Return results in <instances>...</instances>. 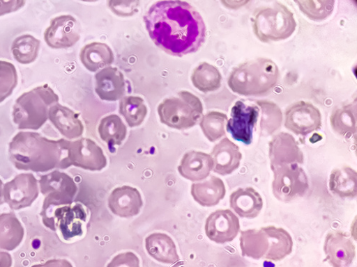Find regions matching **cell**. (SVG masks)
Wrapping results in <instances>:
<instances>
[{
    "mask_svg": "<svg viewBox=\"0 0 357 267\" xmlns=\"http://www.w3.org/2000/svg\"><path fill=\"white\" fill-rule=\"evenodd\" d=\"M96 92L103 101L122 99L126 92L123 74L116 67L104 68L96 74Z\"/></svg>",
    "mask_w": 357,
    "mask_h": 267,
    "instance_id": "d6986e66",
    "label": "cell"
},
{
    "mask_svg": "<svg viewBox=\"0 0 357 267\" xmlns=\"http://www.w3.org/2000/svg\"><path fill=\"white\" fill-rule=\"evenodd\" d=\"M144 21L153 42L172 56L197 52L206 40V25L201 15L190 3L181 0L155 3Z\"/></svg>",
    "mask_w": 357,
    "mask_h": 267,
    "instance_id": "6da1fadb",
    "label": "cell"
},
{
    "mask_svg": "<svg viewBox=\"0 0 357 267\" xmlns=\"http://www.w3.org/2000/svg\"><path fill=\"white\" fill-rule=\"evenodd\" d=\"M284 127L296 135L306 136L321 129V112L310 102L295 103L285 112Z\"/></svg>",
    "mask_w": 357,
    "mask_h": 267,
    "instance_id": "7c38bea8",
    "label": "cell"
},
{
    "mask_svg": "<svg viewBox=\"0 0 357 267\" xmlns=\"http://www.w3.org/2000/svg\"><path fill=\"white\" fill-rule=\"evenodd\" d=\"M39 183L33 173H21L3 186L4 201L13 211L31 207L40 194Z\"/></svg>",
    "mask_w": 357,
    "mask_h": 267,
    "instance_id": "8fae6325",
    "label": "cell"
},
{
    "mask_svg": "<svg viewBox=\"0 0 357 267\" xmlns=\"http://www.w3.org/2000/svg\"><path fill=\"white\" fill-rule=\"evenodd\" d=\"M107 267H140V261L135 253L127 252L115 256Z\"/></svg>",
    "mask_w": 357,
    "mask_h": 267,
    "instance_id": "60d3db41",
    "label": "cell"
},
{
    "mask_svg": "<svg viewBox=\"0 0 357 267\" xmlns=\"http://www.w3.org/2000/svg\"><path fill=\"white\" fill-rule=\"evenodd\" d=\"M213 168L214 161L211 155L192 151L185 154L177 169L185 179L196 182L206 179Z\"/></svg>",
    "mask_w": 357,
    "mask_h": 267,
    "instance_id": "7402d4cb",
    "label": "cell"
},
{
    "mask_svg": "<svg viewBox=\"0 0 357 267\" xmlns=\"http://www.w3.org/2000/svg\"><path fill=\"white\" fill-rule=\"evenodd\" d=\"M257 104L262 111L260 123L264 136H271L281 127L282 114L280 108L271 102L259 101Z\"/></svg>",
    "mask_w": 357,
    "mask_h": 267,
    "instance_id": "8d00e7d4",
    "label": "cell"
},
{
    "mask_svg": "<svg viewBox=\"0 0 357 267\" xmlns=\"http://www.w3.org/2000/svg\"><path fill=\"white\" fill-rule=\"evenodd\" d=\"M139 1H109L108 6L113 13L123 17H130L138 12Z\"/></svg>",
    "mask_w": 357,
    "mask_h": 267,
    "instance_id": "ab89813d",
    "label": "cell"
},
{
    "mask_svg": "<svg viewBox=\"0 0 357 267\" xmlns=\"http://www.w3.org/2000/svg\"><path fill=\"white\" fill-rule=\"evenodd\" d=\"M231 209L242 218L255 219L263 209V200L253 188H239L229 197Z\"/></svg>",
    "mask_w": 357,
    "mask_h": 267,
    "instance_id": "603a6c76",
    "label": "cell"
},
{
    "mask_svg": "<svg viewBox=\"0 0 357 267\" xmlns=\"http://www.w3.org/2000/svg\"><path fill=\"white\" fill-rule=\"evenodd\" d=\"M44 39L52 49H68L80 40V27L72 15H61L53 18L46 29Z\"/></svg>",
    "mask_w": 357,
    "mask_h": 267,
    "instance_id": "5bb4252c",
    "label": "cell"
},
{
    "mask_svg": "<svg viewBox=\"0 0 357 267\" xmlns=\"http://www.w3.org/2000/svg\"><path fill=\"white\" fill-rule=\"evenodd\" d=\"M48 118L57 131L68 139L78 138L83 134L84 126L79 115L67 106L59 103L52 105Z\"/></svg>",
    "mask_w": 357,
    "mask_h": 267,
    "instance_id": "ffe728a7",
    "label": "cell"
},
{
    "mask_svg": "<svg viewBox=\"0 0 357 267\" xmlns=\"http://www.w3.org/2000/svg\"><path fill=\"white\" fill-rule=\"evenodd\" d=\"M18 83V76L14 65L0 61V103L3 102L13 92Z\"/></svg>",
    "mask_w": 357,
    "mask_h": 267,
    "instance_id": "f35d334b",
    "label": "cell"
},
{
    "mask_svg": "<svg viewBox=\"0 0 357 267\" xmlns=\"http://www.w3.org/2000/svg\"><path fill=\"white\" fill-rule=\"evenodd\" d=\"M26 2L23 0H13V1H4L0 0V16L15 13L24 6Z\"/></svg>",
    "mask_w": 357,
    "mask_h": 267,
    "instance_id": "b9f144b4",
    "label": "cell"
},
{
    "mask_svg": "<svg viewBox=\"0 0 357 267\" xmlns=\"http://www.w3.org/2000/svg\"><path fill=\"white\" fill-rule=\"evenodd\" d=\"M32 267H73L70 261L67 259H50L43 264H36Z\"/></svg>",
    "mask_w": 357,
    "mask_h": 267,
    "instance_id": "7bdbcfd3",
    "label": "cell"
},
{
    "mask_svg": "<svg viewBox=\"0 0 357 267\" xmlns=\"http://www.w3.org/2000/svg\"><path fill=\"white\" fill-rule=\"evenodd\" d=\"M279 79V68L271 59L257 58L234 68L227 83L237 95L257 97L271 92Z\"/></svg>",
    "mask_w": 357,
    "mask_h": 267,
    "instance_id": "3957f363",
    "label": "cell"
},
{
    "mask_svg": "<svg viewBox=\"0 0 357 267\" xmlns=\"http://www.w3.org/2000/svg\"><path fill=\"white\" fill-rule=\"evenodd\" d=\"M40 41L32 35H24L15 40L12 51L15 60L22 65L34 63L38 56Z\"/></svg>",
    "mask_w": 357,
    "mask_h": 267,
    "instance_id": "836d02e7",
    "label": "cell"
},
{
    "mask_svg": "<svg viewBox=\"0 0 357 267\" xmlns=\"http://www.w3.org/2000/svg\"><path fill=\"white\" fill-rule=\"evenodd\" d=\"M241 248L243 257L254 259L264 258L269 250V241L264 231L250 229L241 231Z\"/></svg>",
    "mask_w": 357,
    "mask_h": 267,
    "instance_id": "f546056e",
    "label": "cell"
},
{
    "mask_svg": "<svg viewBox=\"0 0 357 267\" xmlns=\"http://www.w3.org/2000/svg\"><path fill=\"white\" fill-rule=\"evenodd\" d=\"M86 220V213L83 206L77 203L58 207L43 222L51 230L57 229L66 241H70L82 235V226Z\"/></svg>",
    "mask_w": 357,
    "mask_h": 267,
    "instance_id": "30bf717a",
    "label": "cell"
},
{
    "mask_svg": "<svg viewBox=\"0 0 357 267\" xmlns=\"http://www.w3.org/2000/svg\"><path fill=\"white\" fill-rule=\"evenodd\" d=\"M331 192L342 198H354L357 195V173L349 166L333 170L330 179Z\"/></svg>",
    "mask_w": 357,
    "mask_h": 267,
    "instance_id": "f1b7e54d",
    "label": "cell"
},
{
    "mask_svg": "<svg viewBox=\"0 0 357 267\" xmlns=\"http://www.w3.org/2000/svg\"><path fill=\"white\" fill-rule=\"evenodd\" d=\"M24 229L12 213L0 214V250L13 251L22 243Z\"/></svg>",
    "mask_w": 357,
    "mask_h": 267,
    "instance_id": "83f0119b",
    "label": "cell"
},
{
    "mask_svg": "<svg viewBox=\"0 0 357 267\" xmlns=\"http://www.w3.org/2000/svg\"><path fill=\"white\" fill-rule=\"evenodd\" d=\"M211 156L214 161V172L223 176L239 168L243 159L239 146L228 138H223L214 147Z\"/></svg>",
    "mask_w": 357,
    "mask_h": 267,
    "instance_id": "44dd1931",
    "label": "cell"
},
{
    "mask_svg": "<svg viewBox=\"0 0 357 267\" xmlns=\"http://www.w3.org/2000/svg\"><path fill=\"white\" fill-rule=\"evenodd\" d=\"M269 147L271 166L304 163V154L289 134L281 132L277 134L270 142Z\"/></svg>",
    "mask_w": 357,
    "mask_h": 267,
    "instance_id": "e0dca14e",
    "label": "cell"
},
{
    "mask_svg": "<svg viewBox=\"0 0 357 267\" xmlns=\"http://www.w3.org/2000/svg\"><path fill=\"white\" fill-rule=\"evenodd\" d=\"M59 97L48 84L38 86L22 95L13 107V122L20 130L38 131L48 120L50 108Z\"/></svg>",
    "mask_w": 357,
    "mask_h": 267,
    "instance_id": "277c9868",
    "label": "cell"
},
{
    "mask_svg": "<svg viewBox=\"0 0 357 267\" xmlns=\"http://www.w3.org/2000/svg\"><path fill=\"white\" fill-rule=\"evenodd\" d=\"M66 140L48 139L36 132H20L9 145L10 159L20 170L45 172L61 169L67 156Z\"/></svg>",
    "mask_w": 357,
    "mask_h": 267,
    "instance_id": "7a4b0ae2",
    "label": "cell"
},
{
    "mask_svg": "<svg viewBox=\"0 0 357 267\" xmlns=\"http://www.w3.org/2000/svg\"><path fill=\"white\" fill-rule=\"evenodd\" d=\"M324 251L326 261L333 267H347L356 257L354 245L342 232H332L326 235Z\"/></svg>",
    "mask_w": 357,
    "mask_h": 267,
    "instance_id": "2e32d148",
    "label": "cell"
},
{
    "mask_svg": "<svg viewBox=\"0 0 357 267\" xmlns=\"http://www.w3.org/2000/svg\"><path fill=\"white\" fill-rule=\"evenodd\" d=\"M145 248L149 255L159 262L172 264L180 260L175 243L165 233L149 235L145 240Z\"/></svg>",
    "mask_w": 357,
    "mask_h": 267,
    "instance_id": "cb8c5ba5",
    "label": "cell"
},
{
    "mask_svg": "<svg viewBox=\"0 0 357 267\" xmlns=\"http://www.w3.org/2000/svg\"><path fill=\"white\" fill-rule=\"evenodd\" d=\"M259 115V108L257 106L238 101L231 108L227 131L234 140L250 145L252 142L253 131Z\"/></svg>",
    "mask_w": 357,
    "mask_h": 267,
    "instance_id": "4fadbf2b",
    "label": "cell"
},
{
    "mask_svg": "<svg viewBox=\"0 0 357 267\" xmlns=\"http://www.w3.org/2000/svg\"><path fill=\"white\" fill-rule=\"evenodd\" d=\"M67 156L61 169L73 165L91 171H100L107 165V160L101 148L94 140L80 138L75 141L66 140Z\"/></svg>",
    "mask_w": 357,
    "mask_h": 267,
    "instance_id": "9c48e42d",
    "label": "cell"
},
{
    "mask_svg": "<svg viewBox=\"0 0 357 267\" xmlns=\"http://www.w3.org/2000/svg\"><path fill=\"white\" fill-rule=\"evenodd\" d=\"M269 241L264 259L271 261H281L292 252L293 241L290 234L284 229L275 226L261 227Z\"/></svg>",
    "mask_w": 357,
    "mask_h": 267,
    "instance_id": "d4e9b609",
    "label": "cell"
},
{
    "mask_svg": "<svg viewBox=\"0 0 357 267\" xmlns=\"http://www.w3.org/2000/svg\"><path fill=\"white\" fill-rule=\"evenodd\" d=\"M13 258L6 252H0V267H12Z\"/></svg>",
    "mask_w": 357,
    "mask_h": 267,
    "instance_id": "ee69618b",
    "label": "cell"
},
{
    "mask_svg": "<svg viewBox=\"0 0 357 267\" xmlns=\"http://www.w3.org/2000/svg\"><path fill=\"white\" fill-rule=\"evenodd\" d=\"M147 112L144 101L139 97H124L120 102V113L131 128L139 127L144 122Z\"/></svg>",
    "mask_w": 357,
    "mask_h": 267,
    "instance_id": "e575fe53",
    "label": "cell"
},
{
    "mask_svg": "<svg viewBox=\"0 0 357 267\" xmlns=\"http://www.w3.org/2000/svg\"><path fill=\"white\" fill-rule=\"evenodd\" d=\"M331 124L335 133L350 138L356 133V103L337 108L332 113Z\"/></svg>",
    "mask_w": 357,
    "mask_h": 267,
    "instance_id": "4dcf8cb0",
    "label": "cell"
},
{
    "mask_svg": "<svg viewBox=\"0 0 357 267\" xmlns=\"http://www.w3.org/2000/svg\"><path fill=\"white\" fill-rule=\"evenodd\" d=\"M274 172L273 192L275 197L283 202H289L303 197L310 186L305 170L294 163L271 166Z\"/></svg>",
    "mask_w": 357,
    "mask_h": 267,
    "instance_id": "ba28073f",
    "label": "cell"
},
{
    "mask_svg": "<svg viewBox=\"0 0 357 267\" xmlns=\"http://www.w3.org/2000/svg\"><path fill=\"white\" fill-rule=\"evenodd\" d=\"M191 194L194 200L203 207H214L223 200L226 195L225 184L220 177L211 176L209 180L193 184Z\"/></svg>",
    "mask_w": 357,
    "mask_h": 267,
    "instance_id": "4316f807",
    "label": "cell"
},
{
    "mask_svg": "<svg viewBox=\"0 0 357 267\" xmlns=\"http://www.w3.org/2000/svg\"><path fill=\"white\" fill-rule=\"evenodd\" d=\"M222 79L219 70L206 63L197 67L191 76L194 86L203 93L217 91L221 86Z\"/></svg>",
    "mask_w": 357,
    "mask_h": 267,
    "instance_id": "1f68e13d",
    "label": "cell"
},
{
    "mask_svg": "<svg viewBox=\"0 0 357 267\" xmlns=\"http://www.w3.org/2000/svg\"><path fill=\"white\" fill-rule=\"evenodd\" d=\"M162 124L177 130L192 128L203 114L200 99L187 91L178 93L177 97L165 99L158 106Z\"/></svg>",
    "mask_w": 357,
    "mask_h": 267,
    "instance_id": "8992f818",
    "label": "cell"
},
{
    "mask_svg": "<svg viewBox=\"0 0 357 267\" xmlns=\"http://www.w3.org/2000/svg\"><path fill=\"white\" fill-rule=\"evenodd\" d=\"M98 132L101 139L109 147L121 145L127 136V127L120 116L112 114L102 118Z\"/></svg>",
    "mask_w": 357,
    "mask_h": 267,
    "instance_id": "d6a6232c",
    "label": "cell"
},
{
    "mask_svg": "<svg viewBox=\"0 0 357 267\" xmlns=\"http://www.w3.org/2000/svg\"><path fill=\"white\" fill-rule=\"evenodd\" d=\"M228 122L227 115L218 111L208 112L202 118L199 126L211 142H215L225 136V127Z\"/></svg>",
    "mask_w": 357,
    "mask_h": 267,
    "instance_id": "d590c367",
    "label": "cell"
},
{
    "mask_svg": "<svg viewBox=\"0 0 357 267\" xmlns=\"http://www.w3.org/2000/svg\"><path fill=\"white\" fill-rule=\"evenodd\" d=\"M79 58L88 71L96 72L102 68L111 65L114 61V55L107 44L93 42L85 45L82 49Z\"/></svg>",
    "mask_w": 357,
    "mask_h": 267,
    "instance_id": "484cf974",
    "label": "cell"
},
{
    "mask_svg": "<svg viewBox=\"0 0 357 267\" xmlns=\"http://www.w3.org/2000/svg\"><path fill=\"white\" fill-rule=\"evenodd\" d=\"M3 186L4 184L1 179H0V205L5 203L4 195H3Z\"/></svg>",
    "mask_w": 357,
    "mask_h": 267,
    "instance_id": "f6af8a7d",
    "label": "cell"
},
{
    "mask_svg": "<svg viewBox=\"0 0 357 267\" xmlns=\"http://www.w3.org/2000/svg\"><path fill=\"white\" fill-rule=\"evenodd\" d=\"M38 183L45 196L40 213L43 221L48 218L54 207L72 204L78 190L73 178L59 170L41 176Z\"/></svg>",
    "mask_w": 357,
    "mask_h": 267,
    "instance_id": "52a82bcc",
    "label": "cell"
},
{
    "mask_svg": "<svg viewBox=\"0 0 357 267\" xmlns=\"http://www.w3.org/2000/svg\"><path fill=\"white\" fill-rule=\"evenodd\" d=\"M239 218L230 210H218L207 218L205 233L208 238L218 244L232 242L239 234Z\"/></svg>",
    "mask_w": 357,
    "mask_h": 267,
    "instance_id": "9a60e30c",
    "label": "cell"
},
{
    "mask_svg": "<svg viewBox=\"0 0 357 267\" xmlns=\"http://www.w3.org/2000/svg\"><path fill=\"white\" fill-rule=\"evenodd\" d=\"M251 20L255 36L264 43L285 40L296 28L294 14L280 3L257 9Z\"/></svg>",
    "mask_w": 357,
    "mask_h": 267,
    "instance_id": "5b68a950",
    "label": "cell"
},
{
    "mask_svg": "<svg viewBox=\"0 0 357 267\" xmlns=\"http://www.w3.org/2000/svg\"><path fill=\"white\" fill-rule=\"evenodd\" d=\"M142 206L143 200L139 191L128 186L115 188L108 198V207L111 212L123 218L137 216Z\"/></svg>",
    "mask_w": 357,
    "mask_h": 267,
    "instance_id": "ac0fdd59",
    "label": "cell"
},
{
    "mask_svg": "<svg viewBox=\"0 0 357 267\" xmlns=\"http://www.w3.org/2000/svg\"><path fill=\"white\" fill-rule=\"evenodd\" d=\"M298 5L301 12L308 18L321 21L328 17L333 12L335 2L332 0H314V1H294Z\"/></svg>",
    "mask_w": 357,
    "mask_h": 267,
    "instance_id": "74e56055",
    "label": "cell"
}]
</instances>
